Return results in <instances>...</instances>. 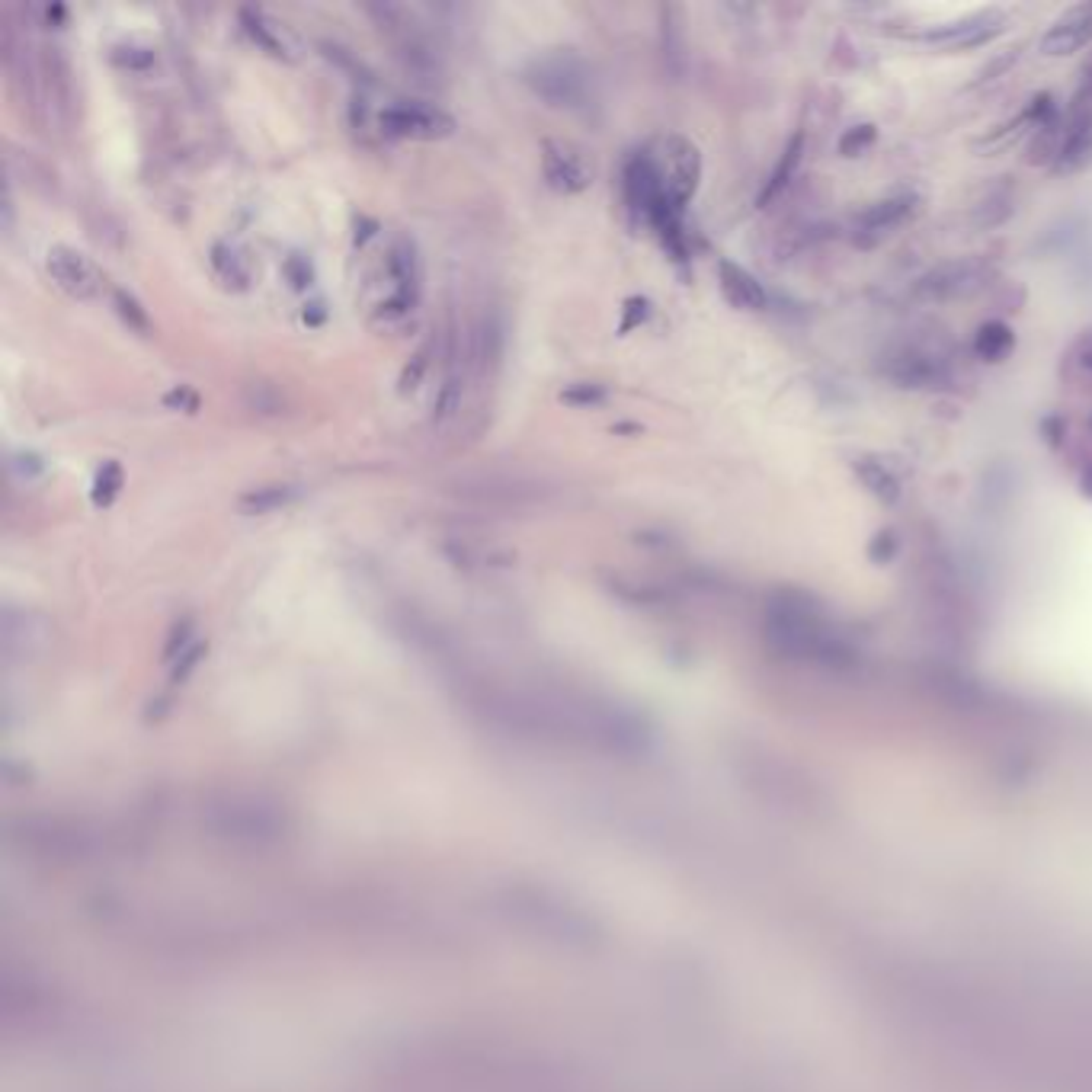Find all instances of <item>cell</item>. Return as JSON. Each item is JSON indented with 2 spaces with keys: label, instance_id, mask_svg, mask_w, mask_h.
<instances>
[{
  "label": "cell",
  "instance_id": "cell-1",
  "mask_svg": "<svg viewBox=\"0 0 1092 1092\" xmlns=\"http://www.w3.org/2000/svg\"><path fill=\"white\" fill-rule=\"evenodd\" d=\"M525 81L532 84V90L545 97L554 107H587L590 103V71L577 55L561 49V52H548L542 59H535L525 71Z\"/></svg>",
  "mask_w": 1092,
  "mask_h": 1092
},
{
  "label": "cell",
  "instance_id": "cell-2",
  "mask_svg": "<svg viewBox=\"0 0 1092 1092\" xmlns=\"http://www.w3.org/2000/svg\"><path fill=\"white\" fill-rule=\"evenodd\" d=\"M647 151L650 158H654L660 180H664L667 196L673 199V206L683 212V206L692 199L698 186V174H702V160H698L695 145L686 141L683 135H667L657 141V148H647Z\"/></svg>",
  "mask_w": 1092,
  "mask_h": 1092
},
{
  "label": "cell",
  "instance_id": "cell-3",
  "mask_svg": "<svg viewBox=\"0 0 1092 1092\" xmlns=\"http://www.w3.org/2000/svg\"><path fill=\"white\" fill-rule=\"evenodd\" d=\"M990 279H993V266L971 256V260L942 263L935 266V270H929L926 276H919L913 292L916 299H926V302H952V299H967V295L981 292Z\"/></svg>",
  "mask_w": 1092,
  "mask_h": 1092
},
{
  "label": "cell",
  "instance_id": "cell-4",
  "mask_svg": "<svg viewBox=\"0 0 1092 1092\" xmlns=\"http://www.w3.org/2000/svg\"><path fill=\"white\" fill-rule=\"evenodd\" d=\"M378 126L385 135H417V138H436L452 129V119L443 109L429 107V103L417 100H398L378 112Z\"/></svg>",
  "mask_w": 1092,
  "mask_h": 1092
},
{
  "label": "cell",
  "instance_id": "cell-5",
  "mask_svg": "<svg viewBox=\"0 0 1092 1092\" xmlns=\"http://www.w3.org/2000/svg\"><path fill=\"white\" fill-rule=\"evenodd\" d=\"M45 266H49L52 279L59 282L68 295H74V299H90V295H97L100 285H103V276L97 273V266H93L81 251H74V247H64V244L52 247Z\"/></svg>",
  "mask_w": 1092,
  "mask_h": 1092
},
{
  "label": "cell",
  "instance_id": "cell-6",
  "mask_svg": "<svg viewBox=\"0 0 1092 1092\" xmlns=\"http://www.w3.org/2000/svg\"><path fill=\"white\" fill-rule=\"evenodd\" d=\"M913 206H916L913 196H894V199H881V203L868 206L865 212L856 215V222H852V241L859 247H875L881 237L894 231L900 222H907Z\"/></svg>",
  "mask_w": 1092,
  "mask_h": 1092
},
{
  "label": "cell",
  "instance_id": "cell-7",
  "mask_svg": "<svg viewBox=\"0 0 1092 1092\" xmlns=\"http://www.w3.org/2000/svg\"><path fill=\"white\" fill-rule=\"evenodd\" d=\"M1006 26V16L1000 11H986V13H974L964 16V20H955L948 26H938L926 36V42L942 45V49H974V45L990 42L993 36H1000Z\"/></svg>",
  "mask_w": 1092,
  "mask_h": 1092
},
{
  "label": "cell",
  "instance_id": "cell-8",
  "mask_svg": "<svg viewBox=\"0 0 1092 1092\" xmlns=\"http://www.w3.org/2000/svg\"><path fill=\"white\" fill-rule=\"evenodd\" d=\"M542 170L545 180L561 189V193H580V189L590 186V167L577 151L570 145H561V141H545L542 145Z\"/></svg>",
  "mask_w": 1092,
  "mask_h": 1092
},
{
  "label": "cell",
  "instance_id": "cell-9",
  "mask_svg": "<svg viewBox=\"0 0 1092 1092\" xmlns=\"http://www.w3.org/2000/svg\"><path fill=\"white\" fill-rule=\"evenodd\" d=\"M1089 42H1092V4H1082V7L1067 11L1048 33H1044L1041 52L1044 55H1073Z\"/></svg>",
  "mask_w": 1092,
  "mask_h": 1092
},
{
  "label": "cell",
  "instance_id": "cell-10",
  "mask_svg": "<svg viewBox=\"0 0 1092 1092\" xmlns=\"http://www.w3.org/2000/svg\"><path fill=\"white\" fill-rule=\"evenodd\" d=\"M887 376L900 381L904 388H933L938 381H945V366L938 356H929V352L919 350H904L897 356H890L887 362Z\"/></svg>",
  "mask_w": 1092,
  "mask_h": 1092
},
{
  "label": "cell",
  "instance_id": "cell-11",
  "mask_svg": "<svg viewBox=\"0 0 1092 1092\" xmlns=\"http://www.w3.org/2000/svg\"><path fill=\"white\" fill-rule=\"evenodd\" d=\"M1092 160V112L1082 116H1070V126L1063 129L1057 158H1054V170L1057 174H1077Z\"/></svg>",
  "mask_w": 1092,
  "mask_h": 1092
},
{
  "label": "cell",
  "instance_id": "cell-12",
  "mask_svg": "<svg viewBox=\"0 0 1092 1092\" xmlns=\"http://www.w3.org/2000/svg\"><path fill=\"white\" fill-rule=\"evenodd\" d=\"M717 279H721V292L724 299L734 304V308H743V311H760L765 308V289L760 285L753 273H746L743 266H737L731 260H721L717 263Z\"/></svg>",
  "mask_w": 1092,
  "mask_h": 1092
},
{
  "label": "cell",
  "instance_id": "cell-13",
  "mask_svg": "<svg viewBox=\"0 0 1092 1092\" xmlns=\"http://www.w3.org/2000/svg\"><path fill=\"white\" fill-rule=\"evenodd\" d=\"M388 273H391V279L398 282V295L388 302V311L410 308V302H414V292H417V279H420V266H417L414 244H410V241H398L395 247H391Z\"/></svg>",
  "mask_w": 1092,
  "mask_h": 1092
},
{
  "label": "cell",
  "instance_id": "cell-14",
  "mask_svg": "<svg viewBox=\"0 0 1092 1092\" xmlns=\"http://www.w3.org/2000/svg\"><path fill=\"white\" fill-rule=\"evenodd\" d=\"M856 474L859 481L868 487V494L881 503H894L900 497V481L887 472L875 458H856Z\"/></svg>",
  "mask_w": 1092,
  "mask_h": 1092
},
{
  "label": "cell",
  "instance_id": "cell-15",
  "mask_svg": "<svg viewBox=\"0 0 1092 1092\" xmlns=\"http://www.w3.org/2000/svg\"><path fill=\"white\" fill-rule=\"evenodd\" d=\"M1015 347V337L1012 330L1006 328V324L993 321V324H983L981 330H977V340H974V350L977 356L986 359V362H1000L1006 359V352Z\"/></svg>",
  "mask_w": 1092,
  "mask_h": 1092
},
{
  "label": "cell",
  "instance_id": "cell-16",
  "mask_svg": "<svg viewBox=\"0 0 1092 1092\" xmlns=\"http://www.w3.org/2000/svg\"><path fill=\"white\" fill-rule=\"evenodd\" d=\"M241 23H244L247 36H251L256 45H263V49L273 52V55H285L282 36H279V30H276V23L266 20L263 11H254V7H241Z\"/></svg>",
  "mask_w": 1092,
  "mask_h": 1092
},
{
  "label": "cell",
  "instance_id": "cell-17",
  "mask_svg": "<svg viewBox=\"0 0 1092 1092\" xmlns=\"http://www.w3.org/2000/svg\"><path fill=\"white\" fill-rule=\"evenodd\" d=\"M295 497V487L292 484H260V487H251L247 494H241V510L244 513H270L276 506L289 503Z\"/></svg>",
  "mask_w": 1092,
  "mask_h": 1092
},
{
  "label": "cell",
  "instance_id": "cell-18",
  "mask_svg": "<svg viewBox=\"0 0 1092 1092\" xmlns=\"http://www.w3.org/2000/svg\"><path fill=\"white\" fill-rule=\"evenodd\" d=\"M212 266L228 285H247V279H251L244 256L231 244H212Z\"/></svg>",
  "mask_w": 1092,
  "mask_h": 1092
},
{
  "label": "cell",
  "instance_id": "cell-19",
  "mask_svg": "<svg viewBox=\"0 0 1092 1092\" xmlns=\"http://www.w3.org/2000/svg\"><path fill=\"white\" fill-rule=\"evenodd\" d=\"M122 487V468L119 462H103V468L93 477V491H90V500L97 506H107L112 503V497L119 494Z\"/></svg>",
  "mask_w": 1092,
  "mask_h": 1092
},
{
  "label": "cell",
  "instance_id": "cell-20",
  "mask_svg": "<svg viewBox=\"0 0 1092 1092\" xmlns=\"http://www.w3.org/2000/svg\"><path fill=\"white\" fill-rule=\"evenodd\" d=\"M112 302H116V311L122 314V321H126L129 328H135V330H141V333H148V330H151L148 311L141 308L135 295H129L126 289H116V292H112Z\"/></svg>",
  "mask_w": 1092,
  "mask_h": 1092
},
{
  "label": "cell",
  "instance_id": "cell-21",
  "mask_svg": "<svg viewBox=\"0 0 1092 1092\" xmlns=\"http://www.w3.org/2000/svg\"><path fill=\"white\" fill-rule=\"evenodd\" d=\"M561 400L573 407H593L606 400V388H602L599 381H573V385L561 391Z\"/></svg>",
  "mask_w": 1092,
  "mask_h": 1092
},
{
  "label": "cell",
  "instance_id": "cell-22",
  "mask_svg": "<svg viewBox=\"0 0 1092 1092\" xmlns=\"http://www.w3.org/2000/svg\"><path fill=\"white\" fill-rule=\"evenodd\" d=\"M458 407H462V385H458L455 378H449L446 385L439 388V395L433 400V417L436 420H449Z\"/></svg>",
  "mask_w": 1092,
  "mask_h": 1092
},
{
  "label": "cell",
  "instance_id": "cell-23",
  "mask_svg": "<svg viewBox=\"0 0 1092 1092\" xmlns=\"http://www.w3.org/2000/svg\"><path fill=\"white\" fill-rule=\"evenodd\" d=\"M871 141H875V129H871V126H856V129H849L846 135H842L839 151L846 158H852V155H859V151H865Z\"/></svg>",
  "mask_w": 1092,
  "mask_h": 1092
},
{
  "label": "cell",
  "instance_id": "cell-24",
  "mask_svg": "<svg viewBox=\"0 0 1092 1092\" xmlns=\"http://www.w3.org/2000/svg\"><path fill=\"white\" fill-rule=\"evenodd\" d=\"M164 404L167 407H177V410H186V414H193V410L199 407V395L189 385H177V388H170L167 395H164Z\"/></svg>",
  "mask_w": 1092,
  "mask_h": 1092
},
{
  "label": "cell",
  "instance_id": "cell-25",
  "mask_svg": "<svg viewBox=\"0 0 1092 1092\" xmlns=\"http://www.w3.org/2000/svg\"><path fill=\"white\" fill-rule=\"evenodd\" d=\"M112 59L126 64V68H148V64L155 61V55L148 49H135V45H119V49L112 52Z\"/></svg>",
  "mask_w": 1092,
  "mask_h": 1092
},
{
  "label": "cell",
  "instance_id": "cell-26",
  "mask_svg": "<svg viewBox=\"0 0 1092 1092\" xmlns=\"http://www.w3.org/2000/svg\"><path fill=\"white\" fill-rule=\"evenodd\" d=\"M798 151H801V138H794V141H791V148L785 151V164H779V170H775V177H772L769 189H765V199H769L779 186H785V177H789V174H791V167L798 164Z\"/></svg>",
  "mask_w": 1092,
  "mask_h": 1092
},
{
  "label": "cell",
  "instance_id": "cell-27",
  "mask_svg": "<svg viewBox=\"0 0 1092 1092\" xmlns=\"http://www.w3.org/2000/svg\"><path fill=\"white\" fill-rule=\"evenodd\" d=\"M647 318V302L644 299H628L625 302V318H621V333L625 330H631V328H638L641 321Z\"/></svg>",
  "mask_w": 1092,
  "mask_h": 1092
},
{
  "label": "cell",
  "instance_id": "cell-28",
  "mask_svg": "<svg viewBox=\"0 0 1092 1092\" xmlns=\"http://www.w3.org/2000/svg\"><path fill=\"white\" fill-rule=\"evenodd\" d=\"M424 369H426V356L424 352H417L414 359L407 362V369H404V376H400V388H414L417 381H420V376H424Z\"/></svg>",
  "mask_w": 1092,
  "mask_h": 1092
},
{
  "label": "cell",
  "instance_id": "cell-29",
  "mask_svg": "<svg viewBox=\"0 0 1092 1092\" xmlns=\"http://www.w3.org/2000/svg\"><path fill=\"white\" fill-rule=\"evenodd\" d=\"M285 273H289L292 285H304L311 279V270L299 260V256H289V260H285Z\"/></svg>",
  "mask_w": 1092,
  "mask_h": 1092
},
{
  "label": "cell",
  "instance_id": "cell-30",
  "mask_svg": "<svg viewBox=\"0 0 1092 1092\" xmlns=\"http://www.w3.org/2000/svg\"><path fill=\"white\" fill-rule=\"evenodd\" d=\"M311 311H304V321H311V324H318L321 318H324V311H321V304H308Z\"/></svg>",
  "mask_w": 1092,
  "mask_h": 1092
}]
</instances>
